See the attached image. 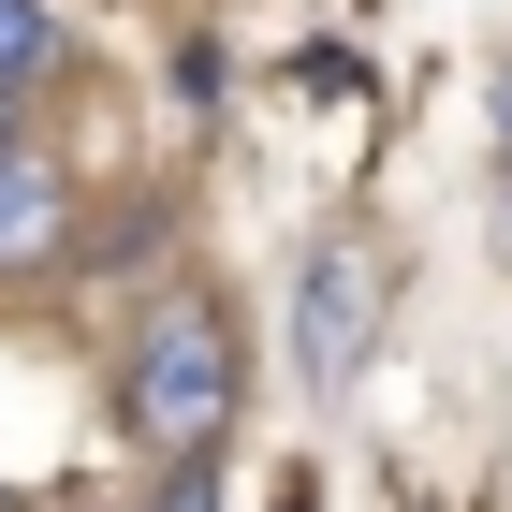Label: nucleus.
<instances>
[{
	"label": "nucleus",
	"mask_w": 512,
	"mask_h": 512,
	"mask_svg": "<svg viewBox=\"0 0 512 512\" xmlns=\"http://www.w3.org/2000/svg\"><path fill=\"white\" fill-rule=\"evenodd\" d=\"M498 249H512V205H498Z\"/></svg>",
	"instance_id": "6e6552de"
},
{
	"label": "nucleus",
	"mask_w": 512,
	"mask_h": 512,
	"mask_svg": "<svg viewBox=\"0 0 512 512\" xmlns=\"http://www.w3.org/2000/svg\"><path fill=\"white\" fill-rule=\"evenodd\" d=\"M381 308H395V249L381 235H308V264H293V366L322 395H352L366 352H381Z\"/></svg>",
	"instance_id": "f03ea898"
},
{
	"label": "nucleus",
	"mask_w": 512,
	"mask_h": 512,
	"mask_svg": "<svg viewBox=\"0 0 512 512\" xmlns=\"http://www.w3.org/2000/svg\"><path fill=\"white\" fill-rule=\"evenodd\" d=\"M0 512H15V498H0Z\"/></svg>",
	"instance_id": "1a4fd4ad"
},
{
	"label": "nucleus",
	"mask_w": 512,
	"mask_h": 512,
	"mask_svg": "<svg viewBox=\"0 0 512 512\" xmlns=\"http://www.w3.org/2000/svg\"><path fill=\"white\" fill-rule=\"evenodd\" d=\"M74 249V191H59V161H30V147H0V278H30V264H59Z\"/></svg>",
	"instance_id": "7ed1b4c3"
},
{
	"label": "nucleus",
	"mask_w": 512,
	"mask_h": 512,
	"mask_svg": "<svg viewBox=\"0 0 512 512\" xmlns=\"http://www.w3.org/2000/svg\"><path fill=\"white\" fill-rule=\"evenodd\" d=\"M0 147H30V88H0Z\"/></svg>",
	"instance_id": "423d86ee"
},
{
	"label": "nucleus",
	"mask_w": 512,
	"mask_h": 512,
	"mask_svg": "<svg viewBox=\"0 0 512 512\" xmlns=\"http://www.w3.org/2000/svg\"><path fill=\"white\" fill-rule=\"evenodd\" d=\"M249 410V337L220 293H147L118 337V425L147 439L161 469H220V439Z\"/></svg>",
	"instance_id": "f257e3e1"
},
{
	"label": "nucleus",
	"mask_w": 512,
	"mask_h": 512,
	"mask_svg": "<svg viewBox=\"0 0 512 512\" xmlns=\"http://www.w3.org/2000/svg\"><path fill=\"white\" fill-rule=\"evenodd\" d=\"M147 512H220V483H205V469H161V498Z\"/></svg>",
	"instance_id": "39448f33"
},
{
	"label": "nucleus",
	"mask_w": 512,
	"mask_h": 512,
	"mask_svg": "<svg viewBox=\"0 0 512 512\" xmlns=\"http://www.w3.org/2000/svg\"><path fill=\"white\" fill-rule=\"evenodd\" d=\"M278 512H308V483H278Z\"/></svg>",
	"instance_id": "0eeeda50"
},
{
	"label": "nucleus",
	"mask_w": 512,
	"mask_h": 512,
	"mask_svg": "<svg viewBox=\"0 0 512 512\" xmlns=\"http://www.w3.org/2000/svg\"><path fill=\"white\" fill-rule=\"evenodd\" d=\"M59 74H74V30L44 0H0V88H59Z\"/></svg>",
	"instance_id": "20e7f679"
}]
</instances>
